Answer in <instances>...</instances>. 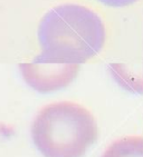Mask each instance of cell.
<instances>
[{"label": "cell", "mask_w": 143, "mask_h": 157, "mask_svg": "<svg viewBox=\"0 0 143 157\" xmlns=\"http://www.w3.org/2000/svg\"><path fill=\"white\" fill-rule=\"evenodd\" d=\"M44 57L62 63H85L103 49L105 25L98 13L78 3H63L46 12L37 29Z\"/></svg>", "instance_id": "cell-1"}, {"label": "cell", "mask_w": 143, "mask_h": 157, "mask_svg": "<svg viewBox=\"0 0 143 157\" xmlns=\"http://www.w3.org/2000/svg\"><path fill=\"white\" fill-rule=\"evenodd\" d=\"M25 82L40 94H49L67 87L79 73V65L62 63L39 54L29 63L19 65Z\"/></svg>", "instance_id": "cell-3"}, {"label": "cell", "mask_w": 143, "mask_h": 157, "mask_svg": "<svg viewBox=\"0 0 143 157\" xmlns=\"http://www.w3.org/2000/svg\"><path fill=\"white\" fill-rule=\"evenodd\" d=\"M31 139L44 157H84L98 138L94 115L74 101L44 106L31 124Z\"/></svg>", "instance_id": "cell-2"}, {"label": "cell", "mask_w": 143, "mask_h": 157, "mask_svg": "<svg viewBox=\"0 0 143 157\" xmlns=\"http://www.w3.org/2000/svg\"><path fill=\"white\" fill-rule=\"evenodd\" d=\"M96 1L103 3L107 7H112V8H122V7L133 5L139 0H96Z\"/></svg>", "instance_id": "cell-5"}, {"label": "cell", "mask_w": 143, "mask_h": 157, "mask_svg": "<svg viewBox=\"0 0 143 157\" xmlns=\"http://www.w3.org/2000/svg\"><path fill=\"white\" fill-rule=\"evenodd\" d=\"M102 157H143V135H130L116 139Z\"/></svg>", "instance_id": "cell-4"}]
</instances>
